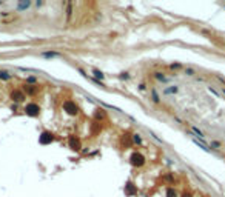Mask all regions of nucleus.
Returning a JSON list of instances; mask_svg holds the SVG:
<instances>
[{"mask_svg":"<svg viewBox=\"0 0 225 197\" xmlns=\"http://www.w3.org/2000/svg\"><path fill=\"white\" fill-rule=\"evenodd\" d=\"M143 163H145V157H143L142 154L134 153V154L131 156V165H134V166H142Z\"/></svg>","mask_w":225,"mask_h":197,"instance_id":"obj_1","label":"nucleus"},{"mask_svg":"<svg viewBox=\"0 0 225 197\" xmlns=\"http://www.w3.org/2000/svg\"><path fill=\"white\" fill-rule=\"evenodd\" d=\"M26 114L28 115H37L40 108H39V105H35V103H30V105H26V108H25Z\"/></svg>","mask_w":225,"mask_h":197,"instance_id":"obj_2","label":"nucleus"},{"mask_svg":"<svg viewBox=\"0 0 225 197\" xmlns=\"http://www.w3.org/2000/svg\"><path fill=\"white\" fill-rule=\"evenodd\" d=\"M63 108H65V111H66L68 114H76V112H77V106H76V103L69 102V100L63 103Z\"/></svg>","mask_w":225,"mask_h":197,"instance_id":"obj_3","label":"nucleus"},{"mask_svg":"<svg viewBox=\"0 0 225 197\" xmlns=\"http://www.w3.org/2000/svg\"><path fill=\"white\" fill-rule=\"evenodd\" d=\"M11 97H13V100H15V102H22V100H25V94H23V91H19V89H15V91L11 94Z\"/></svg>","mask_w":225,"mask_h":197,"instance_id":"obj_4","label":"nucleus"},{"mask_svg":"<svg viewBox=\"0 0 225 197\" xmlns=\"http://www.w3.org/2000/svg\"><path fill=\"white\" fill-rule=\"evenodd\" d=\"M52 140V134L51 132H43L40 136V143H43V145H46V143H49Z\"/></svg>","mask_w":225,"mask_h":197,"instance_id":"obj_5","label":"nucleus"},{"mask_svg":"<svg viewBox=\"0 0 225 197\" xmlns=\"http://www.w3.org/2000/svg\"><path fill=\"white\" fill-rule=\"evenodd\" d=\"M69 146L73 148V149H79V148H80V143H79V140H77V139L71 137V139H69Z\"/></svg>","mask_w":225,"mask_h":197,"instance_id":"obj_6","label":"nucleus"},{"mask_svg":"<svg viewBox=\"0 0 225 197\" xmlns=\"http://www.w3.org/2000/svg\"><path fill=\"white\" fill-rule=\"evenodd\" d=\"M134 191H136V190H134L133 183H128L127 185V194H134Z\"/></svg>","mask_w":225,"mask_h":197,"instance_id":"obj_7","label":"nucleus"},{"mask_svg":"<svg viewBox=\"0 0 225 197\" xmlns=\"http://www.w3.org/2000/svg\"><path fill=\"white\" fill-rule=\"evenodd\" d=\"M0 79H10V74L6 71H0Z\"/></svg>","mask_w":225,"mask_h":197,"instance_id":"obj_8","label":"nucleus"},{"mask_svg":"<svg viewBox=\"0 0 225 197\" xmlns=\"http://www.w3.org/2000/svg\"><path fill=\"white\" fill-rule=\"evenodd\" d=\"M167 196H168V197H176V193H174L173 190H168V191H167Z\"/></svg>","mask_w":225,"mask_h":197,"instance_id":"obj_9","label":"nucleus"},{"mask_svg":"<svg viewBox=\"0 0 225 197\" xmlns=\"http://www.w3.org/2000/svg\"><path fill=\"white\" fill-rule=\"evenodd\" d=\"M26 91H28L30 94H34V93H35V88H32V86H26Z\"/></svg>","mask_w":225,"mask_h":197,"instance_id":"obj_10","label":"nucleus"},{"mask_svg":"<svg viewBox=\"0 0 225 197\" xmlns=\"http://www.w3.org/2000/svg\"><path fill=\"white\" fill-rule=\"evenodd\" d=\"M193 131H194L196 134H199V136H201V137H204V134H202V131H199V129H197V128H193Z\"/></svg>","mask_w":225,"mask_h":197,"instance_id":"obj_11","label":"nucleus"},{"mask_svg":"<svg viewBox=\"0 0 225 197\" xmlns=\"http://www.w3.org/2000/svg\"><path fill=\"white\" fill-rule=\"evenodd\" d=\"M134 142L139 143V142H140V137H139V136H134Z\"/></svg>","mask_w":225,"mask_h":197,"instance_id":"obj_12","label":"nucleus"},{"mask_svg":"<svg viewBox=\"0 0 225 197\" xmlns=\"http://www.w3.org/2000/svg\"><path fill=\"white\" fill-rule=\"evenodd\" d=\"M184 197H190V194H184Z\"/></svg>","mask_w":225,"mask_h":197,"instance_id":"obj_13","label":"nucleus"}]
</instances>
